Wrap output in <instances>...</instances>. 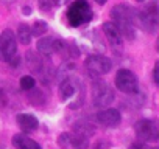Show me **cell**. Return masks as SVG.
I'll return each instance as SVG.
<instances>
[{
    "label": "cell",
    "mask_w": 159,
    "mask_h": 149,
    "mask_svg": "<svg viewBox=\"0 0 159 149\" xmlns=\"http://www.w3.org/2000/svg\"><path fill=\"white\" fill-rule=\"evenodd\" d=\"M81 81L76 76H67L59 84V98L62 101H70L81 92Z\"/></svg>",
    "instance_id": "cell-9"
},
{
    "label": "cell",
    "mask_w": 159,
    "mask_h": 149,
    "mask_svg": "<svg viewBox=\"0 0 159 149\" xmlns=\"http://www.w3.org/2000/svg\"><path fill=\"white\" fill-rule=\"evenodd\" d=\"M136 11L129 5H116L111 10V19L112 23L117 27L123 39L133 40L136 37Z\"/></svg>",
    "instance_id": "cell-1"
},
{
    "label": "cell",
    "mask_w": 159,
    "mask_h": 149,
    "mask_svg": "<svg viewBox=\"0 0 159 149\" xmlns=\"http://www.w3.org/2000/svg\"><path fill=\"white\" fill-rule=\"evenodd\" d=\"M34 87H36V81H34L33 76H24V78H20V89H22V90L30 92V90H33Z\"/></svg>",
    "instance_id": "cell-19"
},
{
    "label": "cell",
    "mask_w": 159,
    "mask_h": 149,
    "mask_svg": "<svg viewBox=\"0 0 159 149\" xmlns=\"http://www.w3.org/2000/svg\"><path fill=\"white\" fill-rule=\"evenodd\" d=\"M13 146L16 149H42L39 143H36L33 138H30L24 134H17L13 137Z\"/></svg>",
    "instance_id": "cell-14"
},
{
    "label": "cell",
    "mask_w": 159,
    "mask_h": 149,
    "mask_svg": "<svg viewBox=\"0 0 159 149\" xmlns=\"http://www.w3.org/2000/svg\"><path fill=\"white\" fill-rule=\"evenodd\" d=\"M73 132L78 134V135H83V137L89 138L91 135H94L95 127H94V124H91V123H81V121H78V123L75 124V127H73Z\"/></svg>",
    "instance_id": "cell-17"
},
{
    "label": "cell",
    "mask_w": 159,
    "mask_h": 149,
    "mask_svg": "<svg viewBox=\"0 0 159 149\" xmlns=\"http://www.w3.org/2000/svg\"><path fill=\"white\" fill-rule=\"evenodd\" d=\"M0 59L8 64L17 61V37L11 30L0 34Z\"/></svg>",
    "instance_id": "cell-4"
},
{
    "label": "cell",
    "mask_w": 159,
    "mask_h": 149,
    "mask_svg": "<svg viewBox=\"0 0 159 149\" xmlns=\"http://www.w3.org/2000/svg\"><path fill=\"white\" fill-rule=\"evenodd\" d=\"M114 84L116 87L123 92V93H128V95H133V93H137L139 92V81H137V76L128 68H122L116 73V78H114Z\"/></svg>",
    "instance_id": "cell-6"
},
{
    "label": "cell",
    "mask_w": 159,
    "mask_h": 149,
    "mask_svg": "<svg viewBox=\"0 0 159 149\" xmlns=\"http://www.w3.org/2000/svg\"><path fill=\"white\" fill-rule=\"evenodd\" d=\"M103 33H105V36H106L111 48L116 53H120L122 48H123V36L120 34V31L117 30V27L112 22H106V23H103Z\"/></svg>",
    "instance_id": "cell-11"
},
{
    "label": "cell",
    "mask_w": 159,
    "mask_h": 149,
    "mask_svg": "<svg viewBox=\"0 0 159 149\" xmlns=\"http://www.w3.org/2000/svg\"><path fill=\"white\" fill-rule=\"evenodd\" d=\"M129 149H154V147H150L147 143H143V141H136V143H133L131 146H129Z\"/></svg>",
    "instance_id": "cell-21"
},
{
    "label": "cell",
    "mask_w": 159,
    "mask_h": 149,
    "mask_svg": "<svg viewBox=\"0 0 159 149\" xmlns=\"http://www.w3.org/2000/svg\"><path fill=\"white\" fill-rule=\"evenodd\" d=\"M95 2H97L98 5H105V3L108 2V0H95Z\"/></svg>",
    "instance_id": "cell-24"
},
{
    "label": "cell",
    "mask_w": 159,
    "mask_h": 149,
    "mask_svg": "<svg viewBox=\"0 0 159 149\" xmlns=\"http://www.w3.org/2000/svg\"><path fill=\"white\" fill-rule=\"evenodd\" d=\"M47 30H48V27H47V23H45L44 20H36V22L33 23V27H31L33 36H38V37H41L42 34H45Z\"/></svg>",
    "instance_id": "cell-18"
},
{
    "label": "cell",
    "mask_w": 159,
    "mask_h": 149,
    "mask_svg": "<svg viewBox=\"0 0 159 149\" xmlns=\"http://www.w3.org/2000/svg\"><path fill=\"white\" fill-rule=\"evenodd\" d=\"M91 149H111V143L108 140H98L92 144Z\"/></svg>",
    "instance_id": "cell-20"
},
{
    "label": "cell",
    "mask_w": 159,
    "mask_h": 149,
    "mask_svg": "<svg viewBox=\"0 0 159 149\" xmlns=\"http://www.w3.org/2000/svg\"><path fill=\"white\" fill-rule=\"evenodd\" d=\"M153 78H154V83L159 84V61L154 64V68H153Z\"/></svg>",
    "instance_id": "cell-22"
},
{
    "label": "cell",
    "mask_w": 159,
    "mask_h": 149,
    "mask_svg": "<svg viewBox=\"0 0 159 149\" xmlns=\"http://www.w3.org/2000/svg\"><path fill=\"white\" fill-rule=\"evenodd\" d=\"M136 137L143 143H156L159 141V121L143 118L134 124Z\"/></svg>",
    "instance_id": "cell-3"
},
{
    "label": "cell",
    "mask_w": 159,
    "mask_h": 149,
    "mask_svg": "<svg viewBox=\"0 0 159 149\" xmlns=\"http://www.w3.org/2000/svg\"><path fill=\"white\" fill-rule=\"evenodd\" d=\"M97 121L98 124H102L103 127H117L122 121V115L117 109H112V107H106V109H102L98 113H97Z\"/></svg>",
    "instance_id": "cell-12"
},
{
    "label": "cell",
    "mask_w": 159,
    "mask_h": 149,
    "mask_svg": "<svg viewBox=\"0 0 159 149\" xmlns=\"http://www.w3.org/2000/svg\"><path fill=\"white\" fill-rule=\"evenodd\" d=\"M16 121L19 124V127L24 130V132H33L39 127V121L34 115L31 113H19L16 117Z\"/></svg>",
    "instance_id": "cell-13"
},
{
    "label": "cell",
    "mask_w": 159,
    "mask_h": 149,
    "mask_svg": "<svg viewBox=\"0 0 159 149\" xmlns=\"http://www.w3.org/2000/svg\"><path fill=\"white\" fill-rule=\"evenodd\" d=\"M143 11L148 14V17L153 20L156 28L159 27V0H150L148 5L143 8Z\"/></svg>",
    "instance_id": "cell-15"
},
{
    "label": "cell",
    "mask_w": 159,
    "mask_h": 149,
    "mask_svg": "<svg viewBox=\"0 0 159 149\" xmlns=\"http://www.w3.org/2000/svg\"><path fill=\"white\" fill-rule=\"evenodd\" d=\"M94 17V11L91 8V5L88 3V0H73L69 5L67 10V20L70 23V27H81L86 25L92 20Z\"/></svg>",
    "instance_id": "cell-2"
},
{
    "label": "cell",
    "mask_w": 159,
    "mask_h": 149,
    "mask_svg": "<svg viewBox=\"0 0 159 149\" xmlns=\"http://www.w3.org/2000/svg\"><path fill=\"white\" fill-rule=\"evenodd\" d=\"M154 149H159V146H157V147H154Z\"/></svg>",
    "instance_id": "cell-27"
},
{
    "label": "cell",
    "mask_w": 159,
    "mask_h": 149,
    "mask_svg": "<svg viewBox=\"0 0 159 149\" xmlns=\"http://www.w3.org/2000/svg\"><path fill=\"white\" fill-rule=\"evenodd\" d=\"M86 68L92 76H102V74H106L111 71L112 62L109 57L103 54H91L86 59Z\"/></svg>",
    "instance_id": "cell-7"
},
{
    "label": "cell",
    "mask_w": 159,
    "mask_h": 149,
    "mask_svg": "<svg viewBox=\"0 0 159 149\" xmlns=\"http://www.w3.org/2000/svg\"><path fill=\"white\" fill-rule=\"evenodd\" d=\"M91 95H92V104L97 109H106L114 101V92L109 87V84L105 81H95L92 84Z\"/></svg>",
    "instance_id": "cell-5"
},
{
    "label": "cell",
    "mask_w": 159,
    "mask_h": 149,
    "mask_svg": "<svg viewBox=\"0 0 159 149\" xmlns=\"http://www.w3.org/2000/svg\"><path fill=\"white\" fill-rule=\"evenodd\" d=\"M5 100H7V98L3 96V92H2V90H0V103H2V104H5V103H7Z\"/></svg>",
    "instance_id": "cell-23"
},
{
    "label": "cell",
    "mask_w": 159,
    "mask_h": 149,
    "mask_svg": "<svg viewBox=\"0 0 159 149\" xmlns=\"http://www.w3.org/2000/svg\"><path fill=\"white\" fill-rule=\"evenodd\" d=\"M17 40L22 44V45H28L31 42V37H33V33H31V27L27 25V23H20L19 28H17V34H16Z\"/></svg>",
    "instance_id": "cell-16"
},
{
    "label": "cell",
    "mask_w": 159,
    "mask_h": 149,
    "mask_svg": "<svg viewBox=\"0 0 159 149\" xmlns=\"http://www.w3.org/2000/svg\"><path fill=\"white\" fill-rule=\"evenodd\" d=\"M156 50H157V53H159V36H157V39H156Z\"/></svg>",
    "instance_id": "cell-25"
},
{
    "label": "cell",
    "mask_w": 159,
    "mask_h": 149,
    "mask_svg": "<svg viewBox=\"0 0 159 149\" xmlns=\"http://www.w3.org/2000/svg\"><path fill=\"white\" fill-rule=\"evenodd\" d=\"M137 2H143V0H137Z\"/></svg>",
    "instance_id": "cell-26"
},
{
    "label": "cell",
    "mask_w": 159,
    "mask_h": 149,
    "mask_svg": "<svg viewBox=\"0 0 159 149\" xmlns=\"http://www.w3.org/2000/svg\"><path fill=\"white\" fill-rule=\"evenodd\" d=\"M66 47V42L56 39V37H41L38 40V53L48 57L55 53H61Z\"/></svg>",
    "instance_id": "cell-10"
},
{
    "label": "cell",
    "mask_w": 159,
    "mask_h": 149,
    "mask_svg": "<svg viewBox=\"0 0 159 149\" xmlns=\"http://www.w3.org/2000/svg\"><path fill=\"white\" fill-rule=\"evenodd\" d=\"M58 146L61 149H89V138L75 132H64L58 137Z\"/></svg>",
    "instance_id": "cell-8"
}]
</instances>
